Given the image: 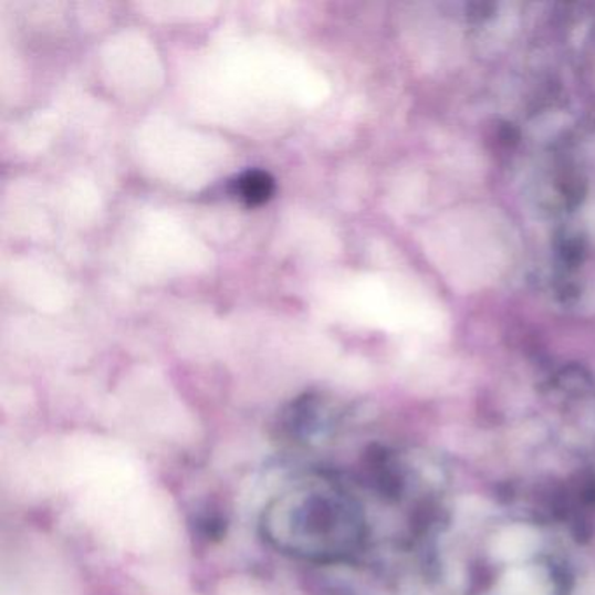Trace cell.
I'll list each match as a JSON object with an SVG mask.
<instances>
[{
	"label": "cell",
	"mask_w": 595,
	"mask_h": 595,
	"mask_svg": "<svg viewBox=\"0 0 595 595\" xmlns=\"http://www.w3.org/2000/svg\"><path fill=\"white\" fill-rule=\"evenodd\" d=\"M271 513H278V536L292 543L295 550L328 554V536L337 521V510L328 500V491L304 489L295 492L278 501L276 509ZM276 522L269 521V524Z\"/></svg>",
	"instance_id": "cell-1"
},
{
	"label": "cell",
	"mask_w": 595,
	"mask_h": 595,
	"mask_svg": "<svg viewBox=\"0 0 595 595\" xmlns=\"http://www.w3.org/2000/svg\"><path fill=\"white\" fill-rule=\"evenodd\" d=\"M236 195L247 207H261L274 195V178L264 170L244 171L236 180Z\"/></svg>",
	"instance_id": "cell-2"
}]
</instances>
